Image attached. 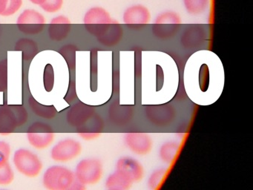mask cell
<instances>
[{"mask_svg": "<svg viewBox=\"0 0 253 190\" xmlns=\"http://www.w3.org/2000/svg\"><path fill=\"white\" fill-rule=\"evenodd\" d=\"M29 113L23 105H3L0 106V135L8 136L17 128L26 124Z\"/></svg>", "mask_w": 253, "mask_h": 190, "instance_id": "obj_1", "label": "cell"}, {"mask_svg": "<svg viewBox=\"0 0 253 190\" xmlns=\"http://www.w3.org/2000/svg\"><path fill=\"white\" fill-rule=\"evenodd\" d=\"M182 19L180 15L172 10L162 12L157 16L152 27L153 35L161 40L174 37L180 31Z\"/></svg>", "mask_w": 253, "mask_h": 190, "instance_id": "obj_2", "label": "cell"}, {"mask_svg": "<svg viewBox=\"0 0 253 190\" xmlns=\"http://www.w3.org/2000/svg\"><path fill=\"white\" fill-rule=\"evenodd\" d=\"M75 172L63 166L48 168L42 177V184L48 190H68L75 182Z\"/></svg>", "mask_w": 253, "mask_h": 190, "instance_id": "obj_3", "label": "cell"}, {"mask_svg": "<svg viewBox=\"0 0 253 190\" xmlns=\"http://www.w3.org/2000/svg\"><path fill=\"white\" fill-rule=\"evenodd\" d=\"M13 163L20 174L30 178L38 177L43 168L39 157L28 148L17 149L14 152Z\"/></svg>", "mask_w": 253, "mask_h": 190, "instance_id": "obj_4", "label": "cell"}, {"mask_svg": "<svg viewBox=\"0 0 253 190\" xmlns=\"http://www.w3.org/2000/svg\"><path fill=\"white\" fill-rule=\"evenodd\" d=\"M103 174V164L96 158L83 159L77 165L75 172L76 179L85 186L97 184Z\"/></svg>", "mask_w": 253, "mask_h": 190, "instance_id": "obj_5", "label": "cell"}, {"mask_svg": "<svg viewBox=\"0 0 253 190\" xmlns=\"http://www.w3.org/2000/svg\"><path fill=\"white\" fill-rule=\"evenodd\" d=\"M26 135L30 145L38 150L49 147L55 138L53 128L48 123L41 121L32 123L28 129Z\"/></svg>", "mask_w": 253, "mask_h": 190, "instance_id": "obj_6", "label": "cell"}, {"mask_svg": "<svg viewBox=\"0 0 253 190\" xmlns=\"http://www.w3.org/2000/svg\"><path fill=\"white\" fill-rule=\"evenodd\" d=\"M112 19L110 13L103 7H91L84 16V25L88 33L97 38L107 29Z\"/></svg>", "mask_w": 253, "mask_h": 190, "instance_id": "obj_7", "label": "cell"}, {"mask_svg": "<svg viewBox=\"0 0 253 190\" xmlns=\"http://www.w3.org/2000/svg\"><path fill=\"white\" fill-rule=\"evenodd\" d=\"M152 14L146 6L141 4H132L123 13L124 25L133 31H140L150 23Z\"/></svg>", "mask_w": 253, "mask_h": 190, "instance_id": "obj_8", "label": "cell"}, {"mask_svg": "<svg viewBox=\"0 0 253 190\" xmlns=\"http://www.w3.org/2000/svg\"><path fill=\"white\" fill-rule=\"evenodd\" d=\"M146 120L157 127L169 126L176 118V110L169 104L151 105L144 109Z\"/></svg>", "mask_w": 253, "mask_h": 190, "instance_id": "obj_9", "label": "cell"}, {"mask_svg": "<svg viewBox=\"0 0 253 190\" xmlns=\"http://www.w3.org/2000/svg\"><path fill=\"white\" fill-rule=\"evenodd\" d=\"M81 142L72 138H66L59 141L51 151L53 160L59 163H67L78 157L82 152Z\"/></svg>", "mask_w": 253, "mask_h": 190, "instance_id": "obj_10", "label": "cell"}, {"mask_svg": "<svg viewBox=\"0 0 253 190\" xmlns=\"http://www.w3.org/2000/svg\"><path fill=\"white\" fill-rule=\"evenodd\" d=\"M17 25L19 30L24 34L35 35L43 31L45 20L41 13L29 9L20 14Z\"/></svg>", "mask_w": 253, "mask_h": 190, "instance_id": "obj_11", "label": "cell"}, {"mask_svg": "<svg viewBox=\"0 0 253 190\" xmlns=\"http://www.w3.org/2000/svg\"><path fill=\"white\" fill-rule=\"evenodd\" d=\"M207 31L201 24H192L183 30L180 36V44L183 48L195 49L201 47L207 41Z\"/></svg>", "mask_w": 253, "mask_h": 190, "instance_id": "obj_12", "label": "cell"}, {"mask_svg": "<svg viewBox=\"0 0 253 190\" xmlns=\"http://www.w3.org/2000/svg\"><path fill=\"white\" fill-rule=\"evenodd\" d=\"M124 142L134 154L146 155L153 148V141L148 134L143 132H128L124 135Z\"/></svg>", "mask_w": 253, "mask_h": 190, "instance_id": "obj_13", "label": "cell"}, {"mask_svg": "<svg viewBox=\"0 0 253 190\" xmlns=\"http://www.w3.org/2000/svg\"><path fill=\"white\" fill-rule=\"evenodd\" d=\"M96 114L95 108L91 105L80 102L70 107L66 114V121L72 127H81Z\"/></svg>", "mask_w": 253, "mask_h": 190, "instance_id": "obj_14", "label": "cell"}, {"mask_svg": "<svg viewBox=\"0 0 253 190\" xmlns=\"http://www.w3.org/2000/svg\"><path fill=\"white\" fill-rule=\"evenodd\" d=\"M115 168L134 183L141 181L144 175L143 165L137 159L131 157L126 156L118 159Z\"/></svg>", "mask_w": 253, "mask_h": 190, "instance_id": "obj_15", "label": "cell"}, {"mask_svg": "<svg viewBox=\"0 0 253 190\" xmlns=\"http://www.w3.org/2000/svg\"><path fill=\"white\" fill-rule=\"evenodd\" d=\"M109 119L115 126H126L132 120L134 109L129 105H121L115 102L109 108Z\"/></svg>", "mask_w": 253, "mask_h": 190, "instance_id": "obj_16", "label": "cell"}, {"mask_svg": "<svg viewBox=\"0 0 253 190\" xmlns=\"http://www.w3.org/2000/svg\"><path fill=\"white\" fill-rule=\"evenodd\" d=\"M103 127V120L98 114H95L85 124L77 129V133L85 141H92L101 135Z\"/></svg>", "mask_w": 253, "mask_h": 190, "instance_id": "obj_17", "label": "cell"}, {"mask_svg": "<svg viewBox=\"0 0 253 190\" xmlns=\"http://www.w3.org/2000/svg\"><path fill=\"white\" fill-rule=\"evenodd\" d=\"M72 23L67 17L59 16L54 18L50 24L48 28V35L54 41H62L67 38L70 33Z\"/></svg>", "mask_w": 253, "mask_h": 190, "instance_id": "obj_18", "label": "cell"}, {"mask_svg": "<svg viewBox=\"0 0 253 190\" xmlns=\"http://www.w3.org/2000/svg\"><path fill=\"white\" fill-rule=\"evenodd\" d=\"M124 36V30L118 21L112 19L107 29L100 37L97 41L106 47H112L119 44Z\"/></svg>", "mask_w": 253, "mask_h": 190, "instance_id": "obj_19", "label": "cell"}, {"mask_svg": "<svg viewBox=\"0 0 253 190\" xmlns=\"http://www.w3.org/2000/svg\"><path fill=\"white\" fill-rule=\"evenodd\" d=\"M134 184L128 177L115 170L106 178L105 187L109 190H128Z\"/></svg>", "mask_w": 253, "mask_h": 190, "instance_id": "obj_20", "label": "cell"}, {"mask_svg": "<svg viewBox=\"0 0 253 190\" xmlns=\"http://www.w3.org/2000/svg\"><path fill=\"white\" fill-rule=\"evenodd\" d=\"M28 102L32 112L41 118L52 120L58 113V111L54 105H44L41 103L33 96H29Z\"/></svg>", "mask_w": 253, "mask_h": 190, "instance_id": "obj_21", "label": "cell"}, {"mask_svg": "<svg viewBox=\"0 0 253 190\" xmlns=\"http://www.w3.org/2000/svg\"><path fill=\"white\" fill-rule=\"evenodd\" d=\"M15 50L21 52L23 60L30 61L38 54L39 48L36 42L30 39L24 38L17 42Z\"/></svg>", "mask_w": 253, "mask_h": 190, "instance_id": "obj_22", "label": "cell"}, {"mask_svg": "<svg viewBox=\"0 0 253 190\" xmlns=\"http://www.w3.org/2000/svg\"><path fill=\"white\" fill-rule=\"evenodd\" d=\"M179 147H180V145L175 141H168V142H164L160 147V158L164 163H171L177 156Z\"/></svg>", "mask_w": 253, "mask_h": 190, "instance_id": "obj_23", "label": "cell"}, {"mask_svg": "<svg viewBox=\"0 0 253 190\" xmlns=\"http://www.w3.org/2000/svg\"><path fill=\"white\" fill-rule=\"evenodd\" d=\"M183 4L187 13L199 16L208 10L210 0H183Z\"/></svg>", "mask_w": 253, "mask_h": 190, "instance_id": "obj_24", "label": "cell"}, {"mask_svg": "<svg viewBox=\"0 0 253 190\" xmlns=\"http://www.w3.org/2000/svg\"><path fill=\"white\" fill-rule=\"evenodd\" d=\"M78 48L74 45H66L59 50V53L64 58L69 71H75L76 68V52Z\"/></svg>", "mask_w": 253, "mask_h": 190, "instance_id": "obj_25", "label": "cell"}, {"mask_svg": "<svg viewBox=\"0 0 253 190\" xmlns=\"http://www.w3.org/2000/svg\"><path fill=\"white\" fill-rule=\"evenodd\" d=\"M22 0H0V15L8 16L14 14L21 7Z\"/></svg>", "mask_w": 253, "mask_h": 190, "instance_id": "obj_26", "label": "cell"}, {"mask_svg": "<svg viewBox=\"0 0 253 190\" xmlns=\"http://www.w3.org/2000/svg\"><path fill=\"white\" fill-rule=\"evenodd\" d=\"M44 89L47 92H51L54 86V70L51 64H47L43 71Z\"/></svg>", "mask_w": 253, "mask_h": 190, "instance_id": "obj_27", "label": "cell"}, {"mask_svg": "<svg viewBox=\"0 0 253 190\" xmlns=\"http://www.w3.org/2000/svg\"><path fill=\"white\" fill-rule=\"evenodd\" d=\"M14 180V172L9 163L0 167V185H10Z\"/></svg>", "mask_w": 253, "mask_h": 190, "instance_id": "obj_28", "label": "cell"}, {"mask_svg": "<svg viewBox=\"0 0 253 190\" xmlns=\"http://www.w3.org/2000/svg\"><path fill=\"white\" fill-rule=\"evenodd\" d=\"M166 174H167V170L164 168L154 171L149 176V179H148V186H149V189L156 190L159 187L160 184L164 181Z\"/></svg>", "mask_w": 253, "mask_h": 190, "instance_id": "obj_29", "label": "cell"}, {"mask_svg": "<svg viewBox=\"0 0 253 190\" xmlns=\"http://www.w3.org/2000/svg\"><path fill=\"white\" fill-rule=\"evenodd\" d=\"M8 88V61H0V92H5Z\"/></svg>", "mask_w": 253, "mask_h": 190, "instance_id": "obj_30", "label": "cell"}, {"mask_svg": "<svg viewBox=\"0 0 253 190\" xmlns=\"http://www.w3.org/2000/svg\"><path fill=\"white\" fill-rule=\"evenodd\" d=\"M11 151V146L8 142L0 141V167L8 163Z\"/></svg>", "mask_w": 253, "mask_h": 190, "instance_id": "obj_31", "label": "cell"}, {"mask_svg": "<svg viewBox=\"0 0 253 190\" xmlns=\"http://www.w3.org/2000/svg\"><path fill=\"white\" fill-rule=\"evenodd\" d=\"M63 1V0H45L40 5L45 11L48 12V13H54L61 8Z\"/></svg>", "mask_w": 253, "mask_h": 190, "instance_id": "obj_32", "label": "cell"}, {"mask_svg": "<svg viewBox=\"0 0 253 190\" xmlns=\"http://www.w3.org/2000/svg\"><path fill=\"white\" fill-rule=\"evenodd\" d=\"M77 98V89H76V82L75 79L70 78L69 80V87H68L67 92H66V95H65L64 100L67 102L69 105L72 104V102L75 101Z\"/></svg>", "mask_w": 253, "mask_h": 190, "instance_id": "obj_33", "label": "cell"}, {"mask_svg": "<svg viewBox=\"0 0 253 190\" xmlns=\"http://www.w3.org/2000/svg\"><path fill=\"white\" fill-rule=\"evenodd\" d=\"M69 190H85V185H84V184H83L82 183L80 182V181H78V180L76 179Z\"/></svg>", "mask_w": 253, "mask_h": 190, "instance_id": "obj_34", "label": "cell"}, {"mask_svg": "<svg viewBox=\"0 0 253 190\" xmlns=\"http://www.w3.org/2000/svg\"><path fill=\"white\" fill-rule=\"evenodd\" d=\"M34 4H41L45 0H30Z\"/></svg>", "mask_w": 253, "mask_h": 190, "instance_id": "obj_35", "label": "cell"}]
</instances>
